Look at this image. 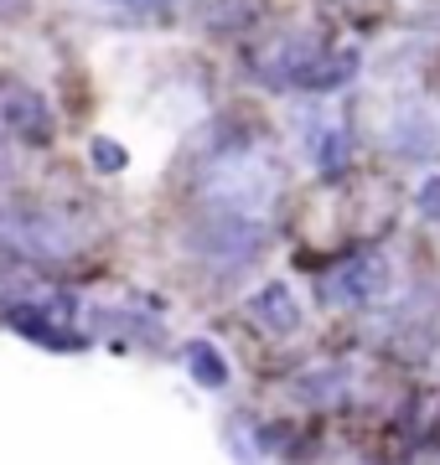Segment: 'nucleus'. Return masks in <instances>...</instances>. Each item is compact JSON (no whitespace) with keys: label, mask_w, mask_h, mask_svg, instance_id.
I'll return each instance as SVG.
<instances>
[{"label":"nucleus","mask_w":440,"mask_h":465,"mask_svg":"<svg viewBox=\"0 0 440 465\" xmlns=\"http://www.w3.org/2000/svg\"><path fill=\"white\" fill-rule=\"evenodd\" d=\"M0 130L21 145H52L57 119H52L47 94L32 84H16V78H0Z\"/></svg>","instance_id":"423d86ee"},{"label":"nucleus","mask_w":440,"mask_h":465,"mask_svg":"<svg viewBox=\"0 0 440 465\" xmlns=\"http://www.w3.org/2000/svg\"><path fill=\"white\" fill-rule=\"evenodd\" d=\"M270 243V223L259 217H234V213H197L186 223V253L218 269H244L259 264V253Z\"/></svg>","instance_id":"20e7f679"},{"label":"nucleus","mask_w":440,"mask_h":465,"mask_svg":"<svg viewBox=\"0 0 440 465\" xmlns=\"http://www.w3.org/2000/svg\"><path fill=\"white\" fill-rule=\"evenodd\" d=\"M182 357H186L192 382H197V388H207V393H218V388H228V382H234V372H228V362H223V351L213 347L207 336H192Z\"/></svg>","instance_id":"ddd939ff"},{"label":"nucleus","mask_w":440,"mask_h":465,"mask_svg":"<svg viewBox=\"0 0 440 465\" xmlns=\"http://www.w3.org/2000/svg\"><path fill=\"white\" fill-rule=\"evenodd\" d=\"M119 5H135V11H151V5H166V0H119Z\"/></svg>","instance_id":"4be33fe9"},{"label":"nucleus","mask_w":440,"mask_h":465,"mask_svg":"<svg viewBox=\"0 0 440 465\" xmlns=\"http://www.w3.org/2000/svg\"><path fill=\"white\" fill-rule=\"evenodd\" d=\"M389 11L399 26L415 32H440V0H389Z\"/></svg>","instance_id":"dca6fc26"},{"label":"nucleus","mask_w":440,"mask_h":465,"mask_svg":"<svg viewBox=\"0 0 440 465\" xmlns=\"http://www.w3.org/2000/svg\"><path fill=\"white\" fill-rule=\"evenodd\" d=\"M399 290V269L384 249H357L316 280V300L326 311H378Z\"/></svg>","instance_id":"7ed1b4c3"},{"label":"nucleus","mask_w":440,"mask_h":465,"mask_svg":"<svg viewBox=\"0 0 440 465\" xmlns=\"http://www.w3.org/2000/svg\"><path fill=\"white\" fill-rule=\"evenodd\" d=\"M290 399L316 409V414H342L357 399V367L347 362H316L290 378Z\"/></svg>","instance_id":"6e6552de"},{"label":"nucleus","mask_w":440,"mask_h":465,"mask_svg":"<svg viewBox=\"0 0 440 465\" xmlns=\"http://www.w3.org/2000/svg\"><path fill=\"white\" fill-rule=\"evenodd\" d=\"M11 171H16V150H11V134L0 130V182H5Z\"/></svg>","instance_id":"aec40b11"},{"label":"nucleus","mask_w":440,"mask_h":465,"mask_svg":"<svg viewBox=\"0 0 440 465\" xmlns=\"http://www.w3.org/2000/svg\"><path fill=\"white\" fill-rule=\"evenodd\" d=\"M88 166L99 171V176H119V171L130 166V150L119 145V140H109V134H94L88 140Z\"/></svg>","instance_id":"f3484780"},{"label":"nucleus","mask_w":440,"mask_h":465,"mask_svg":"<svg viewBox=\"0 0 440 465\" xmlns=\"http://www.w3.org/2000/svg\"><path fill=\"white\" fill-rule=\"evenodd\" d=\"M326 52H332V42H326L322 32L290 26V32H275V36H265V42H255L249 57H244V67H249L265 88H301V78L322 63Z\"/></svg>","instance_id":"39448f33"},{"label":"nucleus","mask_w":440,"mask_h":465,"mask_svg":"<svg viewBox=\"0 0 440 465\" xmlns=\"http://www.w3.org/2000/svg\"><path fill=\"white\" fill-rule=\"evenodd\" d=\"M280 192H285V166L255 134H218L203 150V166L192 176L197 213H234L270 223Z\"/></svg>","instance_id":"f257e3e1"},{"label":"nucleus","mask_w":440,"mask_h":465,"mask_svg":"<svg viewBox=\"0 0 440 465\" xmlns=\"http://www.w3.org/2000/svg\"><path fill=\"white\" fill-rule=\"evenodd\" d=\"M384 150L399 161H440V119L430 104L405 99L384 119Z\"/></svg>","instance_id":"0eeeda50"},{"label":"nucleus","mask_w":440,"mask_h":465,"mask_svg":"<svg viewBox=\"0 0 440 465\" xmlns=\"http://www.w3.org/2000/svg\"><path fill=\"white\" fill-rule=\"evenodd\" d=\"M311 155H316V166L326 176H342L347 161H353V134H347V124H322L316 140H311Z\"/></svg>","instance_id":"2eb2a0df"},{"label":"nucleus","mask_w":440,"mask_h":465,"mask_svg":"<svg viewBox=\"0 0 440 465\" xmlns=\"http://www.w3.org/2000/svg\"><path fill=\"white\" fill-rule=\"evenodd\" d=\"M440 351V331L435 321H399L389 331V357L405 367H425Z\"/></svg>","instance_id":"9b49d317"},{"label":"nucleus","mask_w":440,"mask_h":465,"mask_svg":"<svg viewBox=\"0 0 440 465\" xmlns=\"http://www.w3.org/2000/svg\"><path fill=\"white\" fill-rule=\"evenodd\" d=\"M244 305H249V316H255L270 336H295V331H301V321H305L301 295L290 290V280H270V284H259V290H255L249 300H244Z\"/></svg>","instance_id":"9d476101"},{"label":"nucleus","mask_w":440,"mask_h":465,"mask_svg":"<svg viewBox=\"0 0 440 465\" xmlns=\"http://www.w3.org/2000/svg\"><path fill=\"white\" fill-rule=\"evenodd\" d=\"M357 67H363V57H357L353 47H332L322 63L301 78V94H337V88H347L357 78Z\"/></svg>","instance_id":"f8f14e48"},{"label":"nucleus","mask_w":440,"mask_h":465,"mask_svg":"<svg viewBox=\"0 0 440 465\" xmlns=\"http://www.w3.org/2000/svg\"><path fill=\"white\" fill-rule=\"evenodd\" d=\"M32 11V0H0V21H16Z\"/></svg>","instance_id":"412c9836"},{"label":"nucleus","mask_w":440,"mask_h":465,"mask_svg":"<svg viewBox=\"0 0 440 465\" xmlns=\"http://www.w3.org/2000/svg\"><path fill=\"white\" fill-rule=\"evenodd\" d=\"M197 21L207 32H249L259 21V0H203Z\"/></svg>","instance_id":"4468645a"},{"label":"nucleus","mask_w":440,"mask_h":465,"mask_svg":"<svg viewBox=\"0 0 440 465\" xmlns=\"http://www.w3.org/2000/svg\"><path fill=\"white\" fill-rule=\"evenodd\" d=\"M415 213H420L425 223H440V176H425V182L415 186Z\"/></svg>","instance_id":"6ab92c4d"},{"label":"nucleus","mask_w":440,"mask_h":465,"mask_svg":"<svg viewBox=\"0 0 440 465\" xmlns=\"http://www.w3.org/2000/svg\"><path fill=\"white\" fill-rule=\"evenodd\" d=\"M0 321H5L16 336H26L32 347H47V351H88V336H84V331H68V326H57V321H47L36 300H11V305L0 311Z\"/></svg>","instance_id":"1a4fd4ad"},{"label":"nucleus","mask_w":440,"mask_h":465,"mask_svg":"<svg viewBox=\"0 0 440 465\" xmlns=\"http://www.w3.org/2000/svg\"><path fill=\"white\" fill-rule=\"evenodd\" d=\"M223 445L234 450L238 465H259V460H265V445H259L255 434L244 440V419H228V424H223Z\"/></svg>","instance_id":"a211bd4d"},{"label":"nucleus","mask_w":440,"mask_h":465,"mask_svg":"<svg viewBox=\"0 0 440 465\" xmlns=\"http://www.w3.org/2000/svg\"><path fill=\"white\" fill-rule=\"evenodd\" d=\"M0 243L32 264H73L84 259L88 232L63 207H16V213H0Z\"/></svg>","instance_id":"f03ea898"}]
</instances>
